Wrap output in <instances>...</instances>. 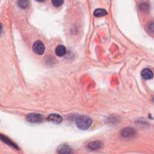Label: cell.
<instances>
[{
	"instance_id": "cell-13",
	"label": "cell",
	"mask_w": 154,
	"mask_h": 154,
	"mask_svg": "<svg viewBox=\"0 0 154 154\" xmlns=\"http://www.w3.org/2000/svg\"><path fill=\"white\" fill-rule=\"evenodd\" d=\"M51 2H52L53 6H54L55 7H58L61 6L63 4L64 1L62 0H53V1H52Z\"/></svg>"
},
{
	"instance_id": "cell-2",
	"label": "cell",
	"mask_w": 154,
	"mask_h": 154,
	"mask_svg": "<svg viewBox=\"0 0 154 154\" xmlns=\"http://www.w3.org/2000/svg\"><path fill=\"white\" fill-rule=\"evenodd\" d=\"M120 134L123 138L129 139L134 138L136 135L137 132L136 129L132 127H126L121 130Z\"/></svg>"
},
{
	"instance_id": "cell-14",
	"label": "cell",
	"mask_w": 154,
	"mask_h": 154,
	"mask_svg": "<svg viewBox=\"0 0 154 154\" xmlns=\"http://www.w3.org/2000/svg\"><path fill=\"white\" fill-rule=\"evenodd\" d=\"M147 29L149 31V32L153 34V21H151L147 25Z\"/></svg>"
},
{
	"instance_id": "cell-7",
	"label": "cell",
	"mask_w": 154,
	"mask_h": 154,
	"mask_svg": "<svg viewBox=\"0 0 154 154\" xmlns=\"http://www.w3.org/2000/svg\"><path fill=\"white\" fill-rule=\"evenodd\" d=\"M57 152L59 153H71L72 149L67 144H61L57 148Z\"/></svg>"
},
{
	"instance_id": "cell-8",
	"label": "cell",
	"mask_w": 154,
	"mask_h": 154,
	"mask_svg": "<svg viewBox=\"0 0 154 154\" xmlns=\"http://www.w3.org/2000/svg\"><path fill=\"white\" fill-rule=\"evenodd\" d=\"M141 75L143 79H147V80L152 79L153 76V72L152 71L151 69L149 68L144 69L141 72Z\"/></svg>"
},
{
	"instance_id": "cell-6",
	"label": "cell",
	"mask_w": 154,
	"mask_h": 154,
	"mask_svg": "<svg viewBox=\"0 0 154 154\" xmlns=\"http://www.w3.org/2000/svg\"><path fill=\"white\" fill-rule=\"evenodd\" d=\"M102 143L100 141H93L88 143L87 147L92 150H96L102 147Z\"/></svg>"
},
{
	"instance_id": "cell-9",
	"label": "cell",
	"mask_w": 154,
	"mask_h": 154,
	"mask_svg": "<svg viewBox=\"0 0 154 154\" xmlns=\"http://www.w3.org/2000/svg\"><path fill=\"white\" fill-rule=\"evenodd\" d=\"M66 53V49L63 45H58L55 49V54L58 57H63Z\"/></svg>"
},
{
	"instance_id": "cell-3",
	"label": "cell",
	"mask_w": 154,
	"mask_h": 154,
	"mask_svg": "<svg viewBox=\"0 0 154 154\" xmlns=\"http://www.w3.org/2000/svg\"><path fill=\"white\" fill-rule=\"evenodd\" d=\"M33 51L37 55H42L45 51V46L40 40L35 41L32 45Z\"/></svg>"
},
{
	"instance_id": "cell-4",
	"label": "cell",
	"mask_w": 154,
	"mask_h": 154,
	"mask_svg": "<svg viewBox=\"0 0 154 154\" xmlns=\"http://www.w3.org/2000/svg\"><path fill=\"white\" fill-rule=\"evenodd\" d=\"M26 120L31 123H40L43 120V116L40 114L29 113L26 117Z\"/></svg>"
},
{
	"instance_id": "cell-1",
	"label": "cell",
	"mask_w": 154,
	"mask_h": 154,
	"mask_svg": "<svg viewBox=\"0 0 154 154\" xmlns=\"http://www.w3.org/2000/svg\"><path fill=\"white\" fill-rule=\"evenodd\" d=\"M76 126L81 130L88 129L92 124V120L87 116H79L75 120Z\"/></svg>"
},
{
	"instance_id": "cell-12",
	"label": "cell",
	"mask_w": 154,
	"mask_h": 154,
	"mask_svg": "<svg viewBox=\"0 0 154 154\" xmlns=\"http://www.w3.org/2000/svg\"><path fill=\"white\" fill-rule=\"evenodd\" d=\"M17 4L18 6L22 8H26L28 5H29V2L26 0H23V1H17Z\"/></svg>"
},
{
	"instance_id": "cell-11",
	"label": "cell",
	"mask_w": 154,
	"mask_h": 154,
	"mask_svg": "<svg viewBox=\"0 0 154 154\" xmlns=\"http://www.w3.org/2000/svg\"><path fill=\"white\" fill-rule=\"evenodd\" d=\"M106 14V11L103 8H97L93 12V14L96 17H102L105 16Z\"/></svg>"
},
{
	"instance_id": "cell-5",
	"label": "cell",
	"mask_w": 154,
	"mask_h": 154,
	"mask_svg": "<svg viewBox=\"0 0 154 154\" xmlns=\"http://www.w3.org/2000/svg\"><path fill=\"white\" fill-rule=\"evenodd\" d=\"M47 120L49 122H51L55 124H60L63 121V118L62 117L57 114H49L48 117H47Z\"/></svg>"
},
{
	"instance_id": "cell-10",
	"label": "cell",
	"mask_w": 154,
	"mask_h": 154,
	"mask_svg": "<svg viewBox=\"0 0 154 154\" xmlns=\"http://www.w3.org/2000/svg\"><path fill=\"white\" fill-rule=\"evenodd\" d=\"M1 140H2L3 142H4L5 143H6V144H8V146H11V147H13V148L16 149H19L18 147L17 146V145H16L15 143H14L10 139H9V138H7V137L3 135L2 134L1 135Z\"/></svg>"
}]
</instances>
